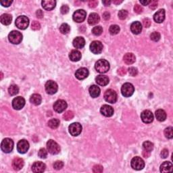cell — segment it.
<instances>
[{
    "label": "cell",
    "mask_w": 173,
    "mask_h": 173,
    "mask_svg": "<svg viewBox=\"0 0 173 173\" xmlns=\"http://www.w3.org/2000/svg\"><path fill=\"white\" fill-rule=\"evenodd\" d=\"M69 130L70 135L74 136V137H76V136H78L81 133L82 126L80 123H74L69 126Z\"/></svg>",
    "instance_id": "11"
},
{
    "label": "cell",
    "mask_w": 173,
    "mask_h": 173,
    "mask_svg": "<svg viewBox=\"0 0 173 173\" xmlns=\"http://www.w3.org/2000/svg\"><path fill=\"white\" fill-rule=\"evenodd\" d=\"M141 2V4L143 5H148L150 4V2H151V1H140Z\"/></svg>",
    "instance_id": "60"
},
{
    "label": "cell",
    "mask_w": 173,
    "mask_h": 173,
    "mask_svg": "<svg viewBox=\"0 0 173 173\" xmlns=\"http://www.w3.org/2000/svg\"><path fill=\"white\" fill-rule=\"evenodd\" d=\"M112 2L115 4H120L123 2V0H120V1H119V0H114V1H113Z\"/></svg>",
    "instance_id": "61"
},
{
    "label": "cell",
    "mask_w": 173,
    "mask_h": 173,
    "mask_svg": "<svg viewBox=\"0 0 173 173\" xmlns=\"http://www.w3.org/2000/svg\"><path fill=\"white\" fill-rule=\"evenodd\" d=\"M29 149V143L27 140L22 139L17 143V150L20 154H25Z\"/></svg>",
    "instance_id": "13"
},
{
    "label": "cell",
    "mask_w": 173,
    "mask_h": 173,
    "mask_svg": "<svg viewBox=\"0 0 173 173\" xmlns=\"http://www.w3.org/2000/svg\"><path fill=\"white\" fill-rule=\"evenodd\" d=\"M173 166L171 162H164V163L161 164L160 166V172H168L172 171Z\"/></svg>",
    "instance_id": "28"
},
{
    "label": "cell",
    "mask_w": 173,
    "mask_h": 173,
    "mask_svg": "<svg viewBox=\"0 0 173 173\" xmlns=\"http://www.w3.org/2000/svg\"><path fill=\"white\" fill-rule=\"evenodd\" d=\"M135 91L134 86L131 83H124L121 88V93L123 96L126 98H129L131 96Z\"/></svg>",
    "instance_id": "7"
},
{
    "label": "cell",
    "mask_w": 173,
    "mask_h": 173,
    "mask_svg": "<svg viewBox=\"0 0 173 173\" xmlns=\"http://www.w3.org/2000/svg\"><path fill=\"white\" fill-rule=\"evenodd\" d=\"M143 24L144 27H146V28L149 27L150 25H151V21H150V19L148 18H144L143 20Z\"/></svg>",
    "instance_id": "50"
},
{
    "label": "cell",
    "mask_w": 173,
    "mask_h": 173,
    "mask_svg": "<svg viewBox=\"0 0 173 173\" xmlns=\"http://www.w3.org/2000/svg\"><path fill=\"white\" fill-rule=\"evenodd\" d=\"M64 167V162L62 161H56V162L53 164V168L54 169L57 170H61Z\"/></svg>",
    "instance_id": "45"
},
{
    "label": "cell",
    "mask_w": 173,
    "mask_h": 173,
    "mask_svg": "<svg viewBox=\"0 0 173 173\" xmlns=\"http://www.w3.org/2000/svg\"><path fill=\"white\" fill-rule=\"evenodd\" d=\"M60 11H61V13L62 14H66L69 12V7L67 5H62L60 8Z\"/></svg>",
    "instance_id": "49"
},
{
    "label": "cell",
    "mask_w": 173,
    "mask_h": 173,
    "mask_svg": "<svg viewBox=\"0 0 173 173\" xmlns=\"http://www.w3.org/2000/svg\"><path fill=\"white\" fill-rule=\"evenodd\" d=\"M103 17L106 20V21H107V20H109L110 18V13L108 12H105L104 14H103Z\"/></svg>",
    "instance_id": "58"
},
{
    "label": "cell",
    "mask_w": 173,
    "mask_h": 173,
    "mask_svg": "<svg viewBox=\"0 0 173 173\" xmlns=\"http://www.w3.org/2000/svg\"><path fill=\"white\" fill-rule=\"evenodd\" d=\"M81 53L78 50H72L69 53V58L72 62H78L81 59Z\"/></svg>",
    "instance_id": "26"
},
{
    "label": "cell",
    "mask_w": 173,
    "mask_h": 173,
    "mask_svg": "<svg viewBox=\"0 0 173 173\" xmlns=\"http://www.w3.org/2000/svg\"><path fill=\"white\" fill-rule=\"evenodd\" d=\"M70 30V27L68 24L66 23H63L62 24L60 27H59V31L64 35H66V34H68Z\"/></svg>",
    "instance_id": "37"
},
{
    "label": "cell",
    "mask_w": 173,
    "mask_h": 173,
    "mask_svg": "<svg viewBox=\"0 0 173 173\" xmlns=\"http://www.w3.org/2000/svg\"><path fill=\"white\" fill-rule=\"evenodd\" d=\"M36 16L38 18H42L43 17V12L41 10H38L36 12Z\"/></svg>",
    "instance_id": "57"
},
{
    "label": "cell",
    "mask_w": 173,
    "mask_h": 173,
    "mask_svg": "<svg viewBox=\"0 0 173 173\" xmlns=\"http://www.w3.org/2000/svg\"><path fill=\"white\" fill-rule=\"evenodd\" d=\"M130 165H131V167L134 170H136V171H141V170L143 169L145 167V162L142 158L137 156L132 159Z\"/></svg>",
    "instance_id": "8"
},
{
    "label": "cell",
    "mask_w": 173,
    "mask_h": 173,
    "mask_svg": "<svg viewBox=\"0 0 173 173\" xmlns=\"http://www.w3.org/2000/svg\"><path fill=\"white\" fill-rule=\"evenodd\" d=\"M160 37H161V35H160V33H158V32H153L151 34V35H150V38H151L152 40L155 42H157L160 40Z\"/></svg>",
    "instance_id": "42"
},
{
    "label": "cell",
    "mask_w": 173,
    "mask_h": 173,
    "mask_svg": "<svg viewBox=\"0 0 173 173\" xmlns=\"http://www.w3.org/2000/svg\"><path fill=\"white\" fill-rule=\"evenodd\" d=\"M129 75L132 76H135L137 75L138 74V70L135 67H130L129 69Z\"/></svg>",
    "instance_id": "48"
},
{
    "label": "cell",
    "mask_w": 173,
    "mask_h": 173,
    "mask_svg": "<svg viewBox=\"0 0 173 173\" xmlns=\"http://www.w3.org/2000/svg\"><path fill=\"white\" fill-rule=\"evenodd\" d=\"M89 70L86 68H81L76 71L75 76L78 80H83L89 76Z\"/></svg>",
    "instance_id": "18"
},
{
    "label": "cell",
    "mask_w": 173,
    "mask_h": 173,
    "mask_svg": "<svg viewBox=\"0 0 173 173\" xmlns=\"http://www.w3.org/2000/svg\"><path fill=\"white\" fill-rule=\"evenodd\" d=\"M118 16V18L120 20H124L127 18V16H128V12L125 10H121L119 11Z\"/></svg>",
    "instance_id": "43"
},
{
    "label": "cell",
    "mask_w": 173,
    "mask_h": 173,
    "mask_svg": "<svg viewBox=\"0 0 173 173\" xmlns=\"http://www.w3.org/2000/svg\"><path fill=\"white\" fill-rule=\"evenodd\" d=\"M67 103L63 100H59L56 101L53 104V109L58 113L63 112L67 107Z\"/></svg>",
    "instance_id": "14"
},
{
    "label": "cell",
    "mask_w": 173,
    "mask_h": 173,
    "mask_svg": "<svg viewBox=\"0 0 173 173\" xmlns=\"http://www.w3.org/2000/svg\"><path fill=\"white\" fill-rule=\"evenodd\" d=\"M102 3H103V4H104V5H106V6H109V5H110V4H111V1L106 0V1H103Z\"/></svg>",
    "instance_id": "59"
},
{
    "label": "cell",
    "mask_w": 173,
    "mask_h": 173,
    "mask_svg": "<svg viewBox=\"0 0 173 173\" xmlns=\"http://www.w3.org/2000/svg\"><path fill=\"white\" fill-rule=\"evenodd\" d=\"M56 1H53V0H49V1H42L41 2V5L42 7L43 8V9L46 10H52L53 8L56 7Z\"/></svg>",
    "instance_id": "24"
},
{
    "label": "cell",
    "mask_w": 173,
    "mask_h": 173,
    "mask_svg": "<svg viewBox=\"0 0 173 173\" xmlns=\"http://www.w3.org/2000/svg\"><path fill=\"white\" fill-rule=\"evenodd\" d=\"M109 31L111 35H117V34L120 32V27L118 25L116 24H113L111 25V26L110 27V29H109Z\"/></svg>",
    "instance_id": "38"
},
{
    "label": "cell",
    "mask_w": 173,
    "mask_h": 173,
    "mask_svg": "<svg viewBox=\"0 0 173 173\" xmlns=\"http://www.w3.org/2000/svg\"><path fill=\"white\" fill-rule=\"evenodd\" d=\"M24 160L21 158H16L12 161V166L15 171H20L24 166Z\"/></svg>",
    "instance_id": "22"
},
{
    "label": "cell",
    "mask_w": 173,
    "mask_h": 173,
    "mask_svg": "<svg viewBox=\"0 0 173 173\" xmlns=\"http://www.w3.org/2000/svg\"><path fill=\"white\" fill-rule=\"evenodd\" d=\"M25 105V100L24 99L19 96V97L15 98L12 100V107L14 109L16 110H21Z\"/></svg>",
    "instance_id": "16"
},
{
    "label": "cell",
    "mask_w": 173,
    "mask_h": 173,
    "mask_svg": "<svg viewBox=\"0 0 173 173\" xmlns=\"http://www.w3.org/2000/svg\"><path fill=\"white\" fill-rule=\"evenodd\" d=\"M41 28V25L39 24V22L37 21H33L31 24V29L34 30H39Z\"/></svg>",
    "instance_id": "47"
},
{
    "label": "cell",
    "mask_w": 173,
    "mask_h": 173,
    "mask_svg": "<svg viewBox=\"0 0 173 173\" xmlns=\"http://www.w3.org/2000/svg\"><path fill=\"white\" fill-rule=\"evenodd\" d=\"M16 26L21 30H25L29 25V19L25 16H18L15 22Z\"/></svg>",
    "instance_id": "3"
},
{
    "label": "cell",
    "mask_w": 173,
    "mask_h": 173,
    "mask_svg": "<svg viewBox=\"0 0 173 173\" xmlns=\"http://www.w3.org/2000/svg\"><path fill=\"white\" fill-rule=\"evenodd\" d=\"M118 74H119L120 76H124L127 74V69L124 67H122L119 69L118 70Z\"/></svg>",
    "instance_id": "56"
},
{
    "label": "cell",
    "mask_w": 173,
    "mask_h": 173,
    "mask_svg": "<svg viewBox=\"0 0 173 173\" xmlns=\"http://www.w3.org/2000/svg\"><path fill=\"white\" fill-rule=\"evenodd\" d=\"M103 166L100 165V164H97V165H95L93 168V171L95 173H101L103 172Z\"/></svg>",
    "instance_id": "46"
},
{
    "label": "cell",
    "mask_w": 173,
    "mask_h": 173,
    "mask_svg": "<svg viewBox=\"0 0 173 173\" xmlns=\"http://www.w3.org/2000/svg\"><path fill=\"white\" fill-rule=\"evenodd\" d=\"M38 155L39 158H41L42 159H45L47 156V150L45 148H41L39 149V151L38 152Z\"/></svg>",
    "instance_id": "44"
},
{
    "label": "cell",
    "mask_w": 173,
    "mask_h": 173,
    "mask_svg": "<svg viewBox=\"0 0 173 173\" xmlns=\"http://www.w3.org/2000/svg\"><path fill=\"white\" fill-rule=\"evenodd\" d=\"M45 168H46V166L42 162H36L32 166V171L35 173L43 172L45 171Z\"/></svg>",
    "instance_id": "19"
},
{
    "label": "cell",
    "mask_w": 173,
    "mask_h": 173,
    "mask_svg": "<svg viewBox=\"0 0 173 173\" xmlns=\"http://www.w3.org/2000/svg\"><path fill=\"white\" fill-rule=\"evenodd\" d=\"M95 81L99 85L106 86L109 83V78L105 75H98L95 78Z\"/></svg>",
    "instance_id": "25"
},
{
    "label": "cell",
    "mask_w": 173,
    "mask_h": 173,
    "mask_svg": "<svg viewBox=\"0 0 173 173\" xmlns=\"http://www.w3.org/2000/svg\"><path fill=\"white\" fill-rule=\"evenodd\" d=\"M157 7H158V2H156V1H151V2H150V5H149L150 9L155 10Z\"/></svg>",
    "instance_id": "55"
},
{
    "label": "cell",
    "mask_w": 173,
    "mask_h": 173,
    "mask_svg": "<svg viewBox=\"0 0 173 173\" xmlns=\"http://www.w3.org/2000/svg\"><path fill=\"white\" fill-rule=\"evenodd\" d=\"M124 62H125L127 64H132L134 63L136 60L135 56L132 53H127L123 57Z\"/></svg>",
    "instance_id": "30"
},
{
    "label": "cell",
    "mask_w": 173,
    "mask_h": 173,
    "mask_svg": "<svg viewBox=\"0 0 173 173\" xmlns=\"http://www.w3.org/2000/svg\"><path fill=\"white\" fill-rule=\"evenodd\" d=\"M134 11H135V12H136L137 14H141L143 12V8L141 7V5L137 4L135 5Z\"/></svg>",
    "instance_id": "51"
},
{
    "label": "cell",
    "mask_w": 173,
    "mask_h": 173,
    "mask_svg": "<svg viewBox=\"0 0 173 173\" xmlns=\"http://www.w3.org/2000/svg\"><path fill=\"white\" fill-rule=\"evenodd\" d=\"M143 147L144 151L150 152L154 149V143L150 142V141H145L143 143Z\"/></svg>",
    "instance_id": "36"
},
{
    "label": "cell",
    "mask_w": 173,
    "mask_h": 173,
    "mask_svg": "<svg viewBox=\"0 0 173 173\" xmlns=\"http://www.w3.org/2000/svg\"><path fill=\"white\" fill-rule=\"evenodd\" d=\"M30 103L35 105V106H38V105H40L41 103L42 98L39 94L35 93V94H33L30 96Z\"/></svg>",
    "instance_id": "32"
},
{
    "label": "cell",
    "mask_w": 173,
    "mask_h": 173,
    "mask_svg": "<svg viewBox=\"0 0 173 173\" xmlns=\"http://www.w3.org/2000/svg\"><path fill=\"white\" fill-rule=\"evenodd\" d=\"M12 1H10V0H8V1H5V0H3V1L0 2V4L2 5H3L4 7H9L10 5L12 4Z\"/></svg>",
    "instance_id": "52"
},
{
    "label": "cell",
    "mask_w": 173,
    "mask_h": 173,
    "mask_svg": "<svg viewBox=\"0 0 173 173\" xmlns=\"http://www.w3.org/2000/svg\"><path fill=\"white\" fill-rule=\"evenodd\" d=\"M141 118L144 123H151L154 120V115L149 110H144L141 112Z\"/></svg>",
    "instance_id": "15"
},
{
    "label": "cell",
    "mask_w": 173,
    "mask_h": 173,
    "mask_svg": "<svg viewBox=\"0 0 173 173\" xmlns=\"http://www.w3.org/2000/svg\"><path fill=\"white\" fill-rule=\"evenodd\" d=\"M47 151L53 155L58 154L60 152V147L55 141L52 139H50L47 142Z\"/></svg>",
    "instance_id": "5"
},
{
    "label": "cell",
    "mask_w": 173,
    "mask_h": 173,
    "mask_svg": "<svg viewBox=\"0 0 173 173\" xmlns=\"http://www.w3.org/2000/svg\"><path fill=\"white\" fill-rule=\"evenodd\" d=\"M130 30L135 35H139V34L141 33V31H142V25H141V22L138 21L133 22L130 25Z\"/></svg>",
    "instance_id": "21"
},
{
    "label": "cell",
    "mask_w": 173,
    "mask_h": 173,
    "mask_svg": "<svg viewBox=\"0 0 173 173\" xmlns=\"http://www.w3.org/2000/svg\"><path fill=\"white\" fill-rule=\"evenodd\" d=\"M8 39L11 43L18 45L21 43L22 40V35L21 33L17 30H12L8 35Z\"/></svg>",
    "instance_id": "2"
},
{
    "label": "cell",
    "mask_w": 173,
    "mask_h": 173,
    "mask_svg": "<svg viewBox=\"0 0 173 173\" xmlns=\"http://www.w3.org/2000/svg\"><path fill=\"white\" fill-rule=\"evenodd\" d=\"M100 112L102 115L106 117H111L114 114V109L113 107L108 105H104L100 109Z\"/></svg>",
    "instance_id": "17"
},
{
    "label": "cell",
    "mask_w": 173,
    "mask_h": 173,
    "mask_svg": "<svg viewBox=\"0 0 173 173\" xmlns=\"http://www.w3.org/2000/svg\"><path fill=\"white\" fill-rule=\"evenodd\" d=\"M74 116H75V114H74L73 112L70 111V110H69V111L65 112V114L63 115V118L65 120L68 121V120H72V119L74 118Z\"/></svg>",
    "instance_id": "41"
},
{
    "label": "cell",
    "mask_w": 173,
    "mask_h": 173,
    "mask_svg": "<svg viewBox=\"0 0 173 173\" xmlns=\"http://www.w3.org/2000/svg\"><path fill=\"white\" fill-rule=\"evenodd\" d=\"M92 33L95 36H100L103 33V29L101 26H96L93 27V29H92Z\"/></svg>",
    "instance_id": "40"
},
{
    "label": "cell",
    "mask_w": 173,
    "mask_h": 173,
    "mask_svg": "<svg viewBox=\"0 0 173 173\" xmlns=\"http://www.w3.org/2000/svg\"><path fill=\"white\" fill-rule=\"evenodd\" d=\"M104 99L108 103L114 104L118 99L117 93L113 89H107L104 93Z\"/></svg>",
    "instance_id": "6"
},
{
    "label": "cell",
    "mask_w": 173,
    "mask_h": 173,
    "mask_svg": "<svg viewBox=\"0 0 173 173\" xmlns=\"http://www.w3.org/2000/svg\"><path fill=\"white\" fill-rule=\"evenodd\" d=\"M161 157L162 158H166L168 155V150L167 149H164L161 152Z\"/></svg>",
    "instance_id": "54"
},
{
    "label": "cell",
    "mask_w": 173,
    "mask_h": 173,
    "mask_svg": "<svg viewBox=\"0 0 173 173\" xmlns=\"http://www.w3.org/2000/svg\"><path fill=\"white\" fill-rule=\"evenodd\" d=\"M90 50L94 54H100L103 50V45L99 41H94L90 44Z\"/></svg>",
    "instance_id": "12"
},
{
    "label": "cell",
    "mask_w": 173,
    "mask_h": 173,
    "mask_svg": "<svg viewBox=\"0 0 173 173\" xmlns=\"http://www.w3.org/2000/svg\"><path fill=\"white\" fill-rule=\"evenodd\" d=\"M12 21V16L9 14H4L1 16L0 21L4 25H9Z\"/></svg>",
    "instance_id": "31"
},
{
    "label": "cell",
    "mask_w": 173,
    "mask_h": 173,
    "mask_svg": "<svg viewBox=\"0 0 173 173\" xmlns=\"http://www.w3.org/2000/svg\"><path fill=\"white\" fill-rule=\"evenodd\" d=\"M59 125V120L58 119L53 118L48 122V126H49L51 129H57Z\"/></svg>",
    "instance_id": "34"
},
{
    "label": "cell",
    "mask_w": 173,
    "mask_h": 173,
    "mask_svg": "<svg viewBox=\"0 0 173 173\" xmlns=\"http://www.w3.org/2000/svg\"><path fill=\"white\" fill-rule=\"evenodd\" d=\"M155 117L160 122H163L166 119V113L164 110L159 109L155 112Z\"/></svg>",
    "instance_id": "33"
},
{
    "label": "cell",
    "mask_w": 173,
    "mask_h": 173,
    "mask_svg": "<svg viewBox=\"0 0 173 173\" xmlns=\"http://www.w3.org/2000/svg\"><path fill=\"white\" fill-rule=\"evenodd\" d=\"M165 19V10L164 9H160L154 16V20L157 23H162Z\"/></svg>",
    "instance_id": "20"
},
{
    "label": "cell",
    "mask_w": 173,
    "mask_h": 173,
    "mask_svg": "<svg viewBox=\"0 0 173 173\" xmlns=\"http://www.w3.org/2000/svg\"><path fill=\"white\" fill-rule=\"evenodd\" d=\"M164 135L168 139H172L173 137V128L172 127H169L164 130Z\"/></svg>",
    "instance_id": "39"
},
{
    "label": "cell",
    "mask_w": 173,
    "mask_h": 173,
    "mask_svg": "<svg viewBox=\"0 0 173 173\" xmlns=\"http://www.w3.org/2000/svg\"><path fill=\"white\" fill-rule=\"evenodd\" d=\"M45 91L50 95H53L58 91V86L56 82L53 81H48L45 84Z\"/></svg>",
    "instance_id": "10"
},
{
    "label": "cell",
    "mask_w": 173,
    "mask_h": 173,
    "mask_svg": "<svg viewBox=\"0 0 173 173\" xmlns=\"http://www.w3.org/2000/svg\"><path fill=\"white\" fill-rule=\"evenodd\" d=\"M14 148V141L10 138H5L2 141L1 149L4 153H10Z\"/></svg>",
    "instance_id": "4"
},
{
    "label": "cell",
    "mask_w": 173,
    "mask_h": 173,
    "mask_svg": "<svg viewBox=\"0 0 173 173\" xmlns=\"http://www.w3.org/2000/svg\"><path fill=\"white\" fill-rule=\"evenodd\" d=\"M73 46L76 49H81L85 45V40L82 37H77L73 40Z\"/></svg>",
    "instance_id": "23"
},
{
    "label": "cell",
    "mask_w": 173,
    "mask_h": 173,
    "mask_svg": "<svg viewBox=\"0 0 173 173\" xmlns=\"http://www.w3.org/2000/svg\"><path fill=\"white\" fill-rule=\"evenodd\" d=\"M87 12L84 10H78L74 12L72 18L74 21L78 23L83 22L86 18Z\"/></svg>",
    "instance_id": "9"
},
{
    "label": "cell",
    "mask_w": 173,
    "mask_h": 173,
    "mask_svg": "<svg viewBox=\"0 0 173 173\" xmlns=\"http://www.w3.org/2000/svg\"><path fill=\"white\" fill-rule=\"evenodd\" d=\"M98 4V2L95 1V0H91V1H89L88 2V5H89V8H94L97 6Z\"/></svg>",
    "instance_id": "53"
},
{
    "label": "cell",
    "mask_w": 173,
    "mask_h": 173,
    "mask_svg": "<svg viewBox=\"0 0 173 173\" xmlns=\"http://www.w3.org/2000/svg\"><path fill=\"white\" fill-rule=\"evenodd\" d=\"M95 70L99 73H106L110 69V64L106 59H100L95 63Z\"/></svg>",
    "instance_id": "1"
},
{
    "label": "cell",
    "mask_w": 173,
    "mask_h": 173,
    "mask_svg": "<svg viewBox=\"0 0 173 173\" xmlns=\"http://www.w3.org/2000/svg\"><path fill=\"white\" fill-rule=\"evenodd\" d=\"M89 92L90 95L91 96L92 98H96L100 95L101 90L100 89V87H98L97 85H92L89 87Z\"/></svg>",
    "instance_id": "29"
},
{
    "label": "cell",
    "mask_w": 173,
    "mask_h": 173,
    "mask_svg": "<svg viewBox=\"0 0 173 173\" xmlns=\"http://www.w3.org/2000/svg\"><path fill=\"white\" fill-rule=\"evenodd\" d=\"M100 21V17L97 13H91L88 18V23L90 25H95Z\"/></svg>",
    "instance_id": "27"
},
{
    "label": "cell",
    "mask_w": 173,
    "mask_h": 173,
    "mask_svg": "<svg viewBox=\"0 0 173 173\" xmlns=\"http://www.w3.org/2000/svg\"><path fill=\"white\" fill-rule=\"evenodd\" d=\"M8 92H9V94L10 95H16L19 92V88L16 85H12L8 88Z\"/></svg>",
    "instance_id": "35"
}]
</instances>
